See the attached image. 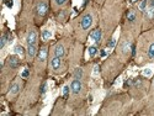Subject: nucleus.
Returning <instances> with one entry per match:
<instances>
[{"instance_id":"obj_31","label":"nucleus","mask_w":154,"mask_h":116,"mask_svg":"<svg viewBox=\"0 0 154 116\" xmlns=\"http://www.w3.org/2000/svg\"><path fill=\"white\" fill-rule=\"evenodd\" d=\"M131 2H136V0H131Z\"/></svg>"},{"instance_id":"obj_25","label":"nucleus","mask_w":154,"mask_h":116,"mask_svg":"<svg viewBox=\"0 0 154 116\" xmlns=\"http://www.w3.org/2000/svg\"><path fill=\"white\" fill-rule=\"evenodd\" d=\"M69 90H70V88H69V86H64V90H63V95H64V98H68Z\"/></svg>"},{"instance_id":"obj_30","label":"nucleus","mask_w":154,"mask_h":116,"mask_svg":"<svg viewBox=\"0 0 154 116\" xmlns=\"http://www.w3.org/2000/svg\"><path fill=\"white\" fill-rule=\"evenodd\" d=\"M104 56H106V52L105 51H101V57H104Z\"/></svg>"},{"instance_id":"obj_10","label":"nucleus","mask_w":154,"mask_h":116,"mask_svg":"<svg viewBox=\"0 0 154 116\" xmlns=\"http://www.w3.org/2000/svg\"><path fill=\"white\" fill-rule=\"evenodd\" d=\"M37 38H38L37 31L32 29V30H30L29 33H27L26 42H27V45H37Z\"/></svg>"},{"instance_id":"obj_19","label":"nucleus","mask_w":154,"mask_h":116,"mask_svg":"<svg viewBox=\"0 0 154 116\" xmlns=\"http://www.w3.org/2000/svg\"><path fill=\"white\" fill-rule=\"evenodd\" d=\"M51 37H52V31H49V30H43L42 31V40L43 41L49 40Z\"/></svg>"},{"instance_id":"obj_18","label":"nucleus","mask_w":154,"mask_h":116,"mask_svg":"<svg viewBox=\"0 0 154 116\" xmlns=\"http://www.w3.org/2000/svg\"><path fill=\"white\" fill-rule=\"evenodd\" d=\"M6 43H8V38H6V35L4 32L2 35V37H0V49H4L5 46H6Z\"/></svg>"},{"instance_id":"obj_11","label":"nucleus","mask_w":154,"mask_h":116,"mask_svg":"<svg viewBox=\"0 0 154 116\" xmlns=\"http://www.w3.org/2000/svg\"><path fill=\"white\" fill-rule=\"evenodd\" d=\"M143 16H144L146 22H153L154 21V8L147 6V9L143 12Z\"/></svg>"},{"instance_id":"obj_5","label":"nucleus","mask_w":154,"mask_h":116,"mask_svg":"<svg viewBox=\"0 0 154 116\" xmlns=\"http://www.w3.org/2000/svg\"><path fill=\"white\" fill-rule=\"evenodd\" d=\"M49 67H51V69H52V72L59 73L62 71V59L59 57L53 56L49 61Z\"/></svg>"},{"instance_id":"obj_8","label":"nucleus","mask_w":154,"mask_h":116,"mask_svg":"<svg viewBox=\"0 0 154 116\" xmlns=\"http://www.w3.org/2000/svg\"><path fill=\"white\" fill-rule=\"evenodd\" d=\"M20 90H21V84H20L19 82H14V83L10 85V88H9L8 96H9V98H14V96H16V95L20 93Z\"/></svg>"},{"instance_id":"obj_3","label":"nucleus","mask_w":154,"mask_h":116,"mask_svg":"<svg viewBox=\"0 0 154 116\" xmlns=\"http://www.w3.org/2000/svg\"><path fill=\"white\" fill-rule=\"evenodd\" d=\"M48 11V4H47V0H40L36 5V16L37 17H45L46 14Z\"/></svg>"},{"instance_id":"obj_4","label":"nucleus","mask_w":154,"mask_h":116,"mask_svg":"<svg viewBox=\"0 0 154 116\" xmlns=\"http://www.w3.org/2000/svg\"><path fill=\"white\" fill-rule=\"evenodd\" d=\"M93 25V15L91 14H85L80 20V27L83 31H88Z\"/></svg>"},{"instance_id":"obj_26","label":"nucleus","mask_w":154,"mask_h":116,"mask_svg":"<svg viewBox=\"0 0 154 116\" xmlns=\"http://www.w3.org/2000/svg\"><path fill=\"white\" fill-rule=\"evenodd\" d=\"M29 74H30V71H29V69H25V71L22 72L21 77H22V78H23V79H26V78H27V77H29Z\"/></svg>"},{"instance_id":"obj_17","label":"nucleus","mask_w":154,"mask_h":116,"mask_svg":"<svg viewBox=\"0 0 154 116\" xmlns=\"http://www.w3.org/2000/svg\"><path fill=\"white\" fill-rule=\"evenodd\" d=\"M15 53L20 55V56H23V55H26V49H25L21 45H17V46H15Z\"/></svg>"},{"instance_id":"obj_24","label":"nucleus","mask_w":154,"mask_h":116,"mask_svg":"<svg viewBox=\"0 0 154 116\" xmlns=\"http://www.w3.org/2000/svg\"><path fill=\"white\" fill-rule=\"evenodd\" d=\"M115 43H116V40H115V38H111V40L107 42V48H112L115 46Z\"/></svg>"},{"instance_id":"obj_9","label":"nucleus","mask_w":154,"mask_h":116,"mask_svg":"<svg viewBox=\"0 0 154 116\" xmlns=\"http://www.w3.org/2000/svg\"><path fill=\"white\" fill-rule=\"evenodd\" d=\"M47 55H48V49H47V46H43L37 53V63L38 64H43L46 62V58H47Z\"/></svg>"},{"instance_id":"obj_20","label":"nucleus","mask_w":154,"mask_h":116,"mask_svg":"<svg viewBox=\"0 0 154 116\" xmlns=\"http://www.w3.org/2000/svg\"><path fill=\"white\" fill-rule=\"evenodd\" d=\"M147 6H148V0H142V2L139 3V5H138V10L140 12H144V10L147 9Z\"/></svg>"},{"instance_id":"obj_27","label":"nucleus","mask_w":154,"mask_h":116,"mask_svg":"<svg viewBox=\"0 0 154 116\" xmlns=\"http://www.w3.org/2000/svg\"><path fill=\"white\" fill-rule=\"evenodd\" d=\"M46 89H47V84H46V83H43V85L41 86V93H42V94L46 92Z\"/></svg>"},{"instance_id":"obj_28","label":"nucleus","mask_w":154,"mask_h":116,"mask_svg":"<svg viewBox=\"0 0 154 116\" xmlns=\"http://www.w3.org/2000/svg\"><path fill=\"white\" fill-rule=\"evenodd\" d=\"M143 73H144V75H150V74H152V71H150V69H148V68H147V69H146V71H144V72H143Z\"/></svg>"},{"instance_id":"obj_16","label":"nucleus","mask_w":154,"mask_h":116,"mask_svg":"<svg viewBox=\"0 0 154 116\" xmlns=\"http://www.w3.org/2000/svg\"><path fill=\"white\" fill-rule=\"evenodd\" d=\"M73 77L75 79H83V77H84V71L82 69V68H76L75 71H74V73H73Z\"/></svg>"},{"instance_id":"obj_21","label":"nucleus","mask_w":154,"mask_h":116,"mask_svg":"<svg viewBox=\"0 0 154 116\" xmlns=\"http://www.w3.org/2000/svg\"><path fill=\"white\" fill-rule=\"evenodd\" d=\"M96 53H97V45H94V46H90V47H89V56H90V57H94Z\"/></svg>"},{"instance_id":"obj_2","label":"nucleus","mask_w":154,"mask_h":116,"mask_svg":"<svg viewBox=\"0 0 154 116\" xmlns=\"http://www.w3.org/2000/svg\"><path fill=\"white\" fill-rule=\"evenodd\" d=\"M5 66H6V68H9V69L15 71V69H17V68L21 66V59H20V57H19L17 55H11V56H9V57L6 58Z\"/></svg>"},{"instance_id":"obj_22","label":"nucleus","mask_w":154,"mask_h":116,"mask_svg":"<svg viewBox=\"0 0 154 116\" xmlns=\"http://www.w3.org/2000/svg\"><path fill=\"white\" fill-rule=\"evenodd\" d=\"M68 2V0H53V3L57 5V6H62V5H64Z\"/></svg>"},{"instance_id":"obj_14","label":"nucleus","mask_w":154,"mask_h":116,"mask_svg":"<svg viewBox=\"0 0 154 116\" xmlns=\"http://www.w3.org/2000/svg\"><path fill=\"white\" fill-rule=\"evenodd\" d=\"M137 20V12L134 9H131V10H128L127 12V21L130 22V24H134Z\"/></svg>"},{"instance_id":"obj_6","label":"nucleus","mask_w":154,"mask_h":116,"mask_svg":"<svg viewBox=\"0 0 154 116\" xmlns=\"http://www.w3.org/2000/svg\"><path fill=\"white\" fill-rule=\"evenodd\" d=\"M82 90H83V83L80 79H73L72 83H70V92L72 94L74 95H79L82 93Z\"/></svg>"},{"instance_id":"obj_1","label":"nucleus","mask_w":154,"mask_h":116,"mask_svg":"<svg viewBox=\"0 0 154 116\" xmlns=\"http://www.w3.org/2000/svg\"><path fill=\"white\" fill-rule=\"evenodd\" d=\"M132 48H133L132 41L130 40V38H127V37H123L122 40L120 41V43H119V52L123 57L130 56V53H132Z\"/></svg>"},{"instance_id":"obj_13","label":"nucleus","mask_w":154,"mask_h":116,"mask_svg":"<svg viewBox=\"0 0 154 116\" xmlns=\"http://www.w3.org/2000/svg\"><path fill=\"white\" fill-rule=\"evenodd\" d=\"M90 38H91V40H93L96 45H99V43L101 42V38H102V31H101L100 29L94 30V31L90 33Z\"/></svg>"},{"instance_id":"obj_29","label":"nucleus","mask_w":154,"mask_h":116,"mask_svg":"<svg viewBox=\"0 0 154 116\" xmlns=\"http://www.w3.org/2000/svg\"><path fill=\"white\" fill-rule=\"evenodd\" d=\"M6 5H8V8H11L12 6V2H11V0H9V2L6 3Z\"/></svg>"},{"instance_id":"obj_15","label":"nucleus","mask_w":154,"mask_h":116,"mask_svg":"<svg viewBox=\"0 0 154 116\" xmlns=\"http://www.w3.org/2000/svg\"><path fill=\"white\" fill-rule=\"evenodd\" d=\"M147 58L149 61H153L154 59V41L148 46L147 48Z\"/></svg>"},{"instance_id":"obj_23","label":"nucleus","mask_w":154,"mask_h":116,"mask_svg":"<svg viewBox=\"0 0 154 116\" xmlns=\"http://www.w3.org/2000/svg\"><path fill=\"white\" fill-rule=\"evenodd\" d=\"M66 14H67V12L63 10V11L60 12V14L58 15V21H64V19H66Z\"/></svg>"},{"instance_id":"obj_12","label":"nucleus","mask_w":154,"mask_h":116,"mask_svg":"<svg viewBox=\"0 0 154 116\" xmlns=\"http://www.w3.org/2000/svg\"><path fill=\"white\" fill-rule=\"evenodd\" d=\"M53 55L56 57H59V58H63L64 55H66V48H64L63 43H57L53 48Z\"/></svg>"},{"instance_id":"obj_7","label":"nucleus","mask_w":154,"mask_h":116,"mask_svg":"<svg viewBox=\"0 0 154 116\" xmlns=\"http://www.w3.org/2000/svg\"><path fill=\"white\" fill-rule=\"evenodd\" d=\"M38 53V49H37V45H27L26 48V59L27 62H32Z\"/></svg>"}]
</instances>
